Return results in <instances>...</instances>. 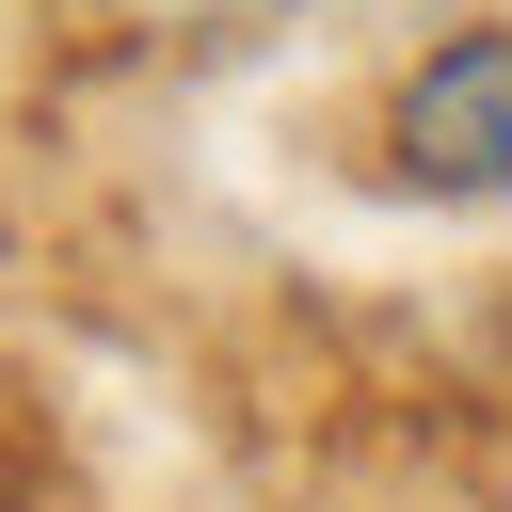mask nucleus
I'll return each mask as SVG.
<instances>
[{"label":"nucleus","instance_id":"f03ea898","mask_svg":"<svg viewBox=\"0 0 512 512\" xmlns=\"http://www.w3.org/2000/svg\"><path fill=\"white\" fill-rule=\"evenodd\" d=\"M112 16H224V0H112Z\"/></svg>","mask_w":512,"mask_h":512},{"label":"nucleus","instance_id":"f257e3e1","mask_svg":"<svg viewBox=\"0 0 512 512\" xmlns=\"http://www.w3.org/2000/svg\"><path fill=\"white\" fill-rule=\"evenodd\" d=\"M384 176L432 208H512V16H464L384 80Z\"/></svg>","mask_w":512,"mask_h":512},{"label":"nucleus","instance_id":"7ed1b4c3","mask_svg":"<svg viewBox=\"0 0 512 512\" xmlns=\"http://www.w3.org/2000/svg\"><path fill=\"white\" fill-rule=\"evenodd\" d=\"M0 512H64V496H48V480H16V496H0Z\"/></svg>","mask_w":512,"mask_h":512}]
</instances>
